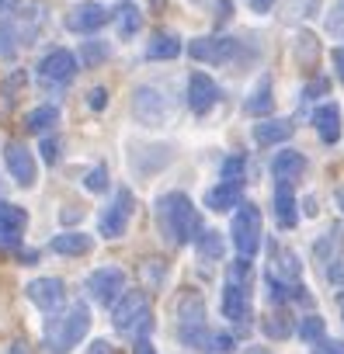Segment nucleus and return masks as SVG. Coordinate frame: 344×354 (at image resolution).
I'll use <instances>...</instances> for the list:
<instances>
[{"label": "nucleus", "instance_id": "obj_1", "mask_svg": "<svg viewBox=\"0 0 344 354\" xmlns=\"http://www.w3.org/2000/svg\"><path fill=\"white\" fill-rule=\"evenodd\" d=\"M156 226H160L163 240L174 243V247H185V243H192L202 233L199 212H195L192 198L181 195V192H170V195L156 198Z\"/></svg>", "mask_w": 344, "mask_h": 354}, {"label": "nucleus", "instance_id": "obj_2", "mask_svg": "<svg viewBox=\"0 0 344 354\" xmlns=\"http://www.w3.org/2000/svg\"><path fill=\"white\" fill-rule=\"evenodd\" d=\"M87 330H91V313H87L84 302H77L66 313L49 319V326H46V351L49 354H70L87 337Z\"/></svg>", "mask_w": 344, "mask_h": 354}, {"label": "nucleus", "instance_id": "obj_3", "mask_svg": "<svg viewBox=\"0 0 344 354\" xmlns=\"http://www.w3.org/2000/svg\"><path fill=\"white\" fill-rule=\"evenodd\" d=\"M247 271L251 264L240 257L230 274H226V288H223V316L237 326H247L251 323V281H247Z\"/></svg>", "mask_w": 344, "mask_h": 354}, {"label": "nucleus", "instance_id": "obj_4", "mask_svg": "<svg viewBox=\"0 0 344 354\" xmlns=\"http://www.w3.org/2000/svg\"><path fill=\"white\" fill-rule=\"evenodd\" d=\"M111 323H115V330H118V333L146 337V330L153 326L146 292H122V299H118V302H115V309H111Z\"/></svg>", "mask_w": 344, "mask_h": 354}, {"label": "nucleus", "instance_id": "obj_5", "mask_svg": "<svg viewBox=\"0 0 344 354\" xmlns=\"http://www.w3.org/2000/svg\"><path fill=\"white\" fill-rule=\"evenodd\" d=\"M233 247H237V254L244 257V261H251L254 254H257V247H261V212H257V205H247V202H240V209L233 212Z\"/></svg>", "mask_w": 344, "mask_h": 354}, {"label": "nucleus", "instance_id": "obj_6", "mask_svg": "<svg viewBox=\"0 0 344 354\" xmlns=\"http://www.w3.org/2000/svg\"><path fill=\"white\" fill-rule=\"evenodd\" d=\"M132 115L139 125H167L170 118V101L160 87H136L132 94Z\"/></svg>", "mask_w": 344, "mask_h": 354}, {"label": "nucleus", "instance_id": "obj_7", "mask_svg": "<svg viewBox=\"0 0 344 354\" xmlns=\"http://www.w3.org/2000/svg\"><path fill=\"white\" fill-rule=\"evenodd\" d=\"M77 56L70 53V49H53V53H46L42 56V63H39V80L46 84V87H66L73 77H77Z\"/></svg>", "mask_w": 344, "mask_h": 354}, {"label": "nucleus", "instance_id": "obj_8", "mask_svg": "<svg viewBox=\"0 0 344 354\" xmlns=\"http://www.w3.org/2000/svg\"><path fill=\"white\" fill-rule=\"evenodd\" d=\"M132 209H136L132 192H129V188H118V192H115V202H111V205L101 212V219H98L101 236H105V240H118V236L125 233L129 219H132Z\"/></svg>", "mask_w": 344, "mask_h": 354}, {"label": "nucleus", "instance_id": "obj_9", "mask_svg": "<svg viewBox=\"0 0 344 354\" xmlns=\"http://www.w3.org/2000/svg\"><path fill=\"white\" fill-rule=\"evenodd\" d=\"M237 46H240V39H233V35H209V39H195L192 42V56L199 63L223 66V63H230L237 56Z\"/></svg>", "mask_w": 344, "mask_h": 354}, {"label": "nucleus", "instance_id": "obj_10", "mask_svg": "<svg viewBox=\"0 0 344 354\" xmlns=\"http://www.w3.org/2000/svg\"><path fill=\"white\" fill-rule=\"evenodd\" d=\"M122 288H125V274L118 268H98L87 274V295L101 306H111L122 295Z\"/></svg>", "mask_w": 344, "mask_h": 354}, {"label": "nucleus", "instance_id": "obj_11", "mask_svg": "<svg viewBox=\"0 0 344 354\" xmlns=\"http://www.w3.org/2000/svg\"><path fill=\"white\" fill-rule=\"evenodd\" d=\"M4 163H8V174L15 177V185H21V188H32V185H35L39 167H35V156H32L28 146L8 142V146H4Z\"/></svg>", "mask_w": 344, "mask_h": 354}, {"label": "nucleus", "instance_id": "obj_12", "mask_svg": "<svg viewBox=\"0 0 344 354\" xmlns=\"http://www.w3.org/2000/svg\"><path fill=\"white\" fill-rule=\"evenodd\" d=\"M28 226V212L21 205H0V250H18Z\"/></svg>", "mask_w": 344, "mask_h": 354}, {"label": "nucleus", "instance_id": "obj_13", "mask_svg": "<svg viewBox=\"0 0 344 354\" xmlns=\"http://www.w3.org/2000/svg\"><path fill=\"white\" fill-rule=\"evenodd\" d=\"M25 292H28V299H32L42 313H56V309L63 306V299H66V285H63L60 278H35V281L25 285Z\"/></svg>", "mask_w": 344, "mask_h": 354}, {"label": "nucleus", "instance_id": "obj_14", "mask_svg": "<svg viewBox=\"0 0 344 354\" xmlns=\"http://www.w3.org/2000/svg\"><path fill=\"white\" fill-rule=\"evenodd\" d=\"M108 18H111L108 8H101V4H80V8H73L66 15V28L77 32V35H94L101 25H108Z\"/></svg>", "mask_w": 344, "mask_h": 354}, {"label": "nucleus", "instance_id": "obj_15", "mask_svg": "<svg viewBox=\"0 0 344 354\" xmlns=\"http://www.w3.org/2000/svg\"><path fill=\"white\" fill-rule=\"evenodd\" d=\"M216 101H219L216 80L206 77V73H192V80H188V104H192V111L195 115H209L216 108Z\"/></svg>", "mask_w": 344, "mask_h": 354}, {"label": "nucleus", "instance_id": "obj_16", "mask_svg": "<svg viewBox=\"0 0 344 354\" xmlns=\"http://www.w3.org/2000/svg\"><path fill=\"white\" fill-rule=\"evenodd\" d=\"M174 323H178V333L181 330H195V326H206V302L192 292H185L178 302H174Z\"/></svg>", "mask_w": 344, "mask_h": 354}, {"label": "nucleus", "instance_id": "obj_17", "mask_svg": "<svg viewBox=\"0 0 344 354\" xmlns=\"http://www.w3.org/2000/svg\"><path fill=\"white\" fill-rule=\"evenodd\" d=\"M292 122L289 118H261L257 125H254V142H261V146H275V142H285L289 136H292Z\"/></svg>", "mask_w": 344, "mask_h": 354}, {"label": "nucleus", "instance_id": "obj_18", "mask_svg": "<svg viewBox=\"0 0 344 354\" xmlns=\"http://www.w3.org/2000/svg\"><path fill=\"white\" fill-rule=\"evenodd\" d=\"M302 170H306V156L302 153H296V149H282L275 160H271V174L278 177V181H296V177H302Z\"/></svg>", "mask_w": 344, "mask_h": 354}, {"label": "nucleus", "instance_id": "obj_19", "mask_svg": "<svg viewBox=\"0 0 344 354\" xmlns=\"http://www.w3.org/2000/svg\"><path fill=\"white\" fill-rule=\"evenodd\" d=\"M313 125H316L323 142H337L341 139V108L337 104H320L313 111Z\"/></svg>", "mask_w": 344, "mask_h": 354}, {"label": "nucleus", "instance_id": "obj_20", "mask_svg": "<svg viewBox=\"0 0 344 354\" xmlns=\"http://www.w3.org/2000/svg\"><path fill=\"white\" fill-rule=\"evenodd\" d=\"M46 21V11L39 4H32L28 11H21V18L15 21V35H18V46H32L39 39V28Z\"/></svg>", "mask_w": 344, "mask_h": 354}, {"label": "nucleus", "instance_id": "obj_21", "mask_svg": "<svg viewBox=\"0 0 344 354\" xmlns=\"http://www.w3.org/2000/svg\"><path fill=\"white\" fill-rule=\"evenodd\" d=\"M275 216H278V226L282 230H292L299 223V209H296V195L285 181H278V192H275Z\"/></svg>", "mask_w": 344, "mask_h": 354}, {"label": "nucleus", "instance_id": "obj_22", "mask_svg": "<svg viewBox=\"0 0 344 354\" xmlns=\"http://www.w3.org/2000/svg\"><path fill=\"white\" fill-rule=\"evenodd\" d=\"M53 254H60V257H80V254H91V247H94V240L87 236V233H60V236H53Z\"/></svg>", "mask_w": 344, "mask_h": 354}, {"label": "nucleus", "instance_id": "obj_23", "mask_svg": "<svg viewBox=\"0 0 344 354\" xmlns=\"http://www.w3.org/2000/svg\"><path fill=\"white\" fill-rule=\"evenodd\" d=\"M115 28H118V39H132L139 28H143V15L136 4H122L115 8Z\"/></svg>", "mask_w": 344, "mask_h": 354}, {"label": "nucleus", "instance_id": "obj_24", "mask_svg": "<svg viewBox=\"0 0 344 354\" xmlns=\"http://www.w3.org/2000/svg\"><path fill=\"white\" fill-rule=\"evenodd\" d=\"M56 122H60V108H56V104H39L35 111H28L25 129H28V132H35V136H42V132H49Z\"/></svg>", "mask_w": 344, "mask_h": 354}, {"label": "nucleus", "instance_id": "obj_25", "mask_svg": "<svg viewBox=\"0 0 344 354\" xmlns=\"http://www.w3.org/2000/svg\"><path fill=\"white\" fill-rule=\"evenodd\" d=\"M237 202H240V185H219V188H212L206 195V205L212 212H230Z\"/></svg>", "mask_w": 344, "mask_h": 354}, {"label": "nucleus", "instance_id": "obj_26", "mask_svg": "<svg viewBox=\"0 0 344 354\" xmlns=\"http://www.w3.org/2000/svg\"><path fill=\"white\" fill-rule=\"evenodd\" d=\"M178 53H181V42L174 39V35H153L150 39V46H146V59H178Z\"/></svg>", "mask_w": 344, "mask_h": 354}, {"label": "nucleus", "instance_id": "obj_27", "mask_svg": "<svg viewBox=\"0 0 344 354\" xmlns=\"http://www.w3.org/2000/svg\"><path fill=\"white\" fill-rule=\"evenodd\" d=\"M244 108H247L251 115H268V111H271V80H268V77L257 80V87L251 91V97H247Z\"/></svg>", "mask_w": 344, "mask_h": 354}, {"label": "nucleus", "instance_id": "obj_28", "mask_svg": "<svg viewBox=\"0 0 344 354\" xmlns=\"http://www.w3.org/2000/svg\"><path fill=\"white\" fill-rule=\"evenodd\" d=\"M195 247H199V257L202 261H219L223 257V236L216 230H202L195 236Z\"/></svg>", "mask_w": 344, "mask_h": 354}, {"label": "nucleus", "instance_id": "obj_29", "mask_svg": "<svg viewBox=\"0 0 344 354\" xmlns=\"http://www.w3.org/2000/svg\"><path fill=\"white\" fill-rule=\"evenodd\" d=\"M108 56H111V49H108V42H101V39H94V42L87 39V42L80 46V63H84V66H101Z\"/></svg>", "mask_w": 344, "mask_h": 354}, {"label": "nucleus", "instance_id": "obj_30", "mask_svg": "<svg viewBox=\"0 0 344 354\" xmlns=\"http://www.w3.org/2000/svg\"><path fill=\"white\" fill-rule=\"evenodd\" d=\"M296 56H299V63H302V66H313V63H316L320 46H316V39H313L309 32H302V35L296 39Z\"/></svg>", "mask_w": 344, "mask_h": 354}, {"label": "nucleus", "instance_id": "obj_31", "mask_svg": "<svg viewBox=\"0 0 344 354\" xmlns=\"http://www.w3.org/2000/svg\"><path fill=\"white\" fill-rule=\"evenodd\" d=\"M18 49V35H15V21H0V56L11 59Z\"/></svg>", "mask_w": 344, "mask_h": 354}, {"label": "nucleus", "instance_id": "obj_32", "mask_svg": "<svg viewBox=\"0 0 344 354\" xmlns=\"http://www.w3.org/2000/svg\"><path fill=\"white\" fill-rule=\"evenodd\" d=\"M323 330H327V326H323L320 316H306L302 326H299V337H302L306 344H316V340H323Z\"/></svg>", "mask_w": 344, "mask_h": 354}, {"label": "nucleus", "instance_id": "obj_33", "mask_svg": "<svg viewBox=\"0 0 344 354\" xmlns=\"http://www.w3.org/2000/svg\"><path fill=\"white\" fill-rule=\"evenodd\" d=\"M275 257H278V261H275V268L282 271V278H285V281H289V278H299V261H296V254H292V250H289V254H285V250H275Z\"/></svg>", "mask_w": 344, "mask_h": 354}, {"label": "nucleus", "instance_id": "obj_34", "mask_svg": "<svg viewBox=\"0 0 344 354\" xmlns=\"http://www.w3.org/2000/svg\"><path fill=\"white\" fill-rule=\"evenodd\" d=\"M316 11V0H285V15L292 18V21H302V18H309Z\"/></svg>", "mask_w": 344, "mask_h": 354}, {"label": "nucleus", "instance_id": "obj_35", "mask_svg": "<svg viewBox=\"0 0 344 354\" xmlns=\"http://www.w3.org/2000/svg\"><path fill=\"white\" fill-rule=\"evenodd\" d=\"M223 177H226V185H240L244 181V156H230L223 163Z\"/></svg>", "mask_w": 344, "mask_h": 354}, {"label": "nucleus", "instance_id": "obj_36", "mask_svg": "<svg viewBox=\"0 0 344 354\" xmlns=\"http://www.w3.org/2000/svg\"><path fill=\"white\" fill-rule=\"evenodd\" d=\"M327 32L337 35V39H344V0H337V4H334V11L327 18Z\"/></svg>", "mask_w": 344, "mask_h": 354}, {"label": "nucleus", "instance_id": "obj_37", "mask_svg": "<svg viewBox=\"0 0 344 354\" xmlns=\"http://www.w3.org/2000/svg\"><path fill=\"white\" fill-rule=\"evenodd\" d=\"M84 185H87V192H105V188H108V170H105V167H94V170L84 177Z\"/></svg>", "mask_w": 344, "mask_h": 354}, {"label": "nucleus", "instance_id": "obj_38", "mask_svg": "<svg viewBox=\"0 0 344 354\" xmlns=\"http://www.w3.org/2000/svg\"><path fill=\"white\" fill-rule=\"evenodd\" d=\"M313 354H344V344H341V340H327V337H323V340H316V344H313Z\"/></svg>", "mask_w": 344, "mask_h": 354}, {"label": "nucleus", "instance_id": "obj_39", "mask_svg": "<svg viewBox=\"0 0 344 354\" xmlns=\"http://www.w3.org/2000/svg\"><path fill=\"white\" fill-rule=\"evenodd\" d=\"M334 243H337V230H330V233H327V240H323V243H316V257H320V261H330Z\"/></svg>", "mask_w": 344, "mask_h": 354}, {"label": "nucleus", "instance_id": "obj_40", "mask_svg": "<svg viewBox=\"0 0 344 354\" xmlns=\"http://www.w3.org/2000/svg\"><path fill=\"white\" fill-rule=\"evenodd\" d=\"M87 104H91L94 111H101V108L108 104V91H105V87H94V91H91V97H87Z\"/></svg>", "mask_w": 344, "mask_h": 354}, {"label": "nucleus", "instance_id": "obj_41", "mask_svg": "<svg viewBox=\"0 0 344 354\" xmlns=\"http://www.w3.org/2000/svg\"><path fill=\"white\" fill-rule=\"evenodd\" d=\"M42 160H46V163H56V160H60V142H56V139H46V142H42Z\"/></svg>", "mask_w": 344, "mask_h": 354}, {"label": "nucleus", "instance_id": "obj_42", "mask_svg": "<svg viewBox=\"0 0 344 354\" xmlns=\"http://www.w3.org/2000/svg\"><path fill=\"white\" fill-rule=\"evenodd\" d=\"M264 333H268V337H285V333H289V326H282L278 319H271V316H268V319H264Z\"/></svg>", "mask_w": 344, "mask_h": 354}, {"label": "nucleus", "instance_id": "obj_43", "mask_svg": "<svg viewBox=\"0 0 344 354\" xmlns=\"http://www.w3.org/2000/svg\"><path fill=\"white\" fill-rule=\"evenodd\" d=\"M87 354H115V347H111V344H108V340H94V344H91V351H87Z\"/></svg>", "mask_w": 344, "mask_h": 354}, {"label": "nucleus", "instance_id": "obj_44", "mask_svg": "<svg viewBox=\"0 0 344 354\" xmlns=\"http://www.w3.org/2000/svg\"><path fill=\"white\" fill-rule=\"evenodd\" d=\"M334 66H337V77L344 84V49H334Z\"/></svg>", "mask_w": 344, "mask_h": 354}, {"label": "nucleus", "instance_id": "obj_45", "mask_svg": "<svg viewBox=\"0 0 344 354\" xmlns=\"http://www.w3.org/2000/svg\"><path fill=\"white\" fill-rule=\"evenodd\" d=\"M136 354H156L153 344H150V337H139V340H136Z\"/></svg>", "mask_w": 344, "mask_h": 354}, {"label": "nucleus", "instance_id": "obj_46", "mask_svg": "<svg viewBox=\"0 0 344 354\" xmlns=\"http://www.w3.org/2000/svg\"><path fill=\"white\" fill-rule=\"evenodd\" d=\"M251 8H254L257 15H264V11H271V0H251Z\"/></svg>", "mask_w": 344, "mask_h": 354}, {"label": "nucleus", "instance_id": "obj_47", "mask_svg": "<svg viewBox=\"0 0 344 354\" xmlns=\"http://www.w3.org/2000/svg\"><path fill=\"white\" fill-rule=\"evenodd\" d=\"M8 354H28V344H21V340H15V344L8 347Z\"/></svg>", "mask_w": 344, "mask_h": 354}, {"label": "nucleus", "instance_id": "obj_48", "mask_svg": "<svg viewBox=\"0 0 344 354\" xmlns=\"http://www.w3.org/2000/svg\"><path fill=\"white\" fill-rule=\"evenodd\" d=\"M35 261H39L35 250H21V264H35Z\"/></svg>", "mask_w": 344, "mask_h": 354}, {"label": "nucleus", "instance_id": "obj_49", "mask_svg": "<svg viewBox=\"0 0 344 354\" xmlns=\"http://www.w3.org/2000/svg\"><path fill=\"white\" fill-rule=\"evenodd\" d=\"M15 8H18V0H0V11H4V15L15 11Z\"/></svg>", "mask_w": 344, "mask_h": 354}, {"label": "nucleus", "instance_id": "obj_50", "mask_svg": "<svg viewBox=\"0 0 344 354\" xmlns=\"http://www.w3.org/2000/svg\"><path fill=\"white\" fill-rule=\"evenodd\" d=\"M334 198H337V209L344 212V188H337V195H334Z\"/></svg>", "mask_w": 344, "mask_h": 354}, {"label": "nucleus", "instance_id": "obj_51", "mask_svg": "<svg viewBox=\"0 0 344 354\" xmlns=\"http://www.w3.org/2000/svg\"><path fill=\"white\" fill-rule=\"evenodd\" d=\"M247 354H268V351H264V347H251Z\"/></svg>", "mask_w": 344, "mask_h": 354}, {"label": "nucleus", "instance_id": "obj_52", "mask_svg": "<svg viewBox=\"0 0 344 354\" xmlns=\"http://www.w3.org/2000/svg\"><path fill=\"white\" fill-rule=\"evenodd\" d=\"M337 306H341V316H344V292L337 295Z\"/></svg>", "mask_w": 344, "mask_h": 354}, {"label": "nucleus", "instance_id": "obj_53", "mask_svg": "<svg viewBox=\"0 0 344 354\" xmlns=\"http://www.w3.org/2000/svg\"><path fill=\"white\" fill-rule=\"evenodd\" d=\"M192 4H206V0H192Z\"/></svg>", "mask_w": 344, "mask_h": 354}]
</instances>
